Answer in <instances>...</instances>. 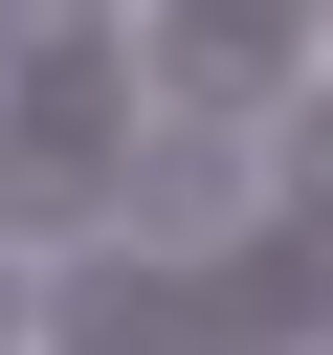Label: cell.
<instances>
[{
    "mask_svg": "<svg viewBox=\"0 0 333 355\" xmlns=\"http://www.w3.org/2000/svg\"><path fill=\"white\" fill-rule=\"evenodd\" d=\"M111 178H133V244H200V222H244V133H222V111H178V133H133Z\"/></svg>",
    "mask_w": 333,
    "mask_h": 355,
    "instance_id": "6da1fadb",
    "label": "cell"
},
{
    "mask_svg": "<svg viewBox=\"0 0 333 355\" xmlns=\"http://www.w3.org/2000/svg\"><path fill=\"white\" fill-rule=\"evenodd\" d=\"M67 333H89V355H178V288H155V266H67Z\"/></svg>",
    "mask_w": 333,
    "mask_h": 355,
    "instance_id": "7a4b0ae2",
    "label": "cell"
},
{
    "mask_svg": "<svg viewBox=\"0 0 333 355\" xmlns=\"http://www.w3.org/2000/svg\"><path fill=\"white\" fill-rule=\"evenodd\" d=\"M0 333H22V266H0Z\"/></svg>",
    "mask_w": 333,
    "mask_h": 355,
    "instance_id": "3957f363",
    "label": "cell"
}]
</instances>
